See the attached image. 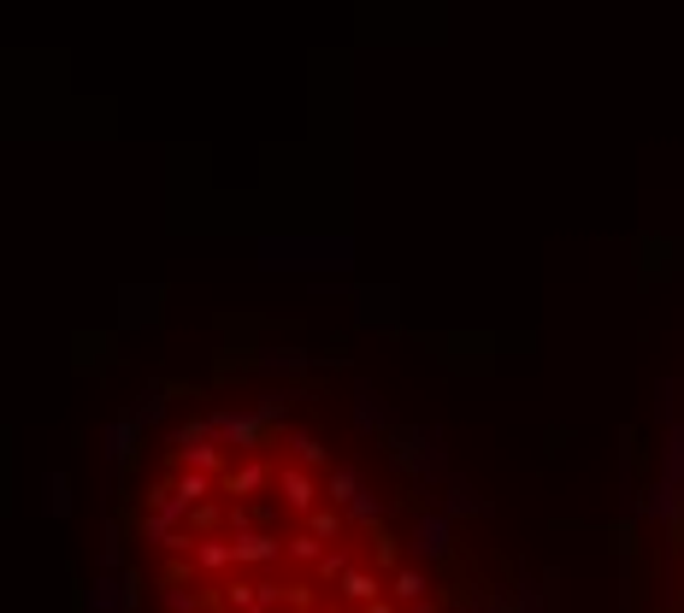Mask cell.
<instances>
[{
    "label": "cell",
    "instance_id": "9",
    "mask_svg": "<svg viewBox=\"0 0 684 613\" xmlns=\"http://www.w3.org/2000/svg\"><path fill=\"white\" fill-rule=\"evenodd\" d=\"M342 525H349V514H342L336 502H331V507H313V514H307V531L324 537V542H336V537H342Z\"/></svg>",
    "mask_w": 684,
    "mask_h": 613
},
{
    "label": "cell",
    "instance_id": "18",
    "mask_svg": "<svg viewBox=\"0 0 684 613\" xmlns=\"http://www.w3.org/2000/svg\"><path fill=\"white\" fill-rule=\"evenodd\" d=\"M414 613H437V602H431V595H425V602H414Z\"/></svg>",
    "mask_w": 684,
    "mask_h": 613
},
{
    "label": "cell",
    "instance_id": "15",
    "mask_svg": "<svg viewBox=\"0 0 684 613\" xmlns=\"http://www.w3.org/2000/svg\"><path fill=\"white\" fill-rule=\"evenodd\" d=\"M289 449H296V460H301V466H324V442L319 437H296V442H289Z\"/></svg>",
    "mask_w": 684,
    "mask_h": 613
},
{
    "label": "cell",
    "instance_id": "8",
    "mask_svg": "<svg viewBox=\"0 0 684 613\" xmlns=\"http://www.w3.org/2000/svg\"><path fill=\"white\" fill-rule=\"evenodd\" d=\"M425 590H431V584H425V572H414V567H402L396 578H389V602L414 607V602H425Z\"/></svg>",
    "mask_w": 684,
    "mask_h": 613
},
{
    "label": "cell",
    "instance_id": "2",
    "mask_svg": "<svg viewBox=\"0 0 684 613\" xmlns=\"http://www.w3.org/2000/svg\"><path fill=\"white\" fill-rule=\"evenodd\" d=\"M231 542H236V567H271V560H284V537L254 531V525H243Z\"/></svg>",
    "mask_w": 684,
    "mask_h": 613
},
{
    "label": "cell",
    "instance_id": "11",
    "mask_svg": "<svg viewBox=\"0 0 684 613\" xmlns=\"http://www.w3.org/2000/svg\"><path fill=\"white\" fill-rule=\"evenodd\" d=\"M218 602L243 613V607H254V602H260V584H254V578H225V584H218Z\"/></svg>",
    "mask_w": 684,
    "mask_h": 613
},
{
    "label": "cell",
    "instance_id": "5",
    "mask_svg": "<svg viewBox=\"0 0 684 613\" xmlns=\"http://www.w3.org/2000/svg\"><path fill=\"white\" fill-rule=\"evenodd\" d=\"M378 595H384V578H378V572H366V567H349V572H342V602L366 607V602H378Z\"/></svg>",
    "mask_w": 684,
    "mask_h": 613
},
{
    "label": "cell",
    "instance_id": "3",
    "mask_svg": "<svg viewBox=\"0 0 684 613\" xmlns=\"http://www.w3.org/2000/svg\"><path fill=\"white\" fill-rule=\"evenodd\" d=\"M278 502L296 507V514H313L319 507V484L307 466H278Z\"/></svg>",
    "mask_w": 684,
    "mask_h": 613
},
{
    "label": "cell",
    "instance_id": "1",
    "mask_svg": "<svg viewBox=\"0 0 684 613\" xmlns=\"http://www.w3.org/2000/svg\"><path fill=\"white\" fill-rule=\"evenodd\" d=\"M266 484H278V472H271L266 460H243V466H225V472H218V490H225L231 502H243V496H260Z\"/></svg>",
    "mask_w": 684,
    "mask_h": 613
},
{
    "label": "cell",
    "instance_id": "10",
    "mask_svg": "<svg viewBox=\"0 0 684 613\" xmlns=\"http://www.w3.org/2000/svg\"><path fill=\"white\" fill-rule=\"evenodd\" d=\"M284 555H289V560H301V567H319V560H324V537L296 531V537H284Z\"/></svg>",
    "mask_w": 684,
    "mask_h": 613
},
{
    "label": "cell",
    "instance_id": "12",
    "mask_svg": "<svg viewBox=\"0 0 684 613\" xmlns=\"http://www.w3.org/2000/svg\"><path fill=\"white\" fill-rule=\"evenodd\" d=\"M419 549L425 555H449V519H419Z\"/></svg>",
    "mask_w": 684,
    "mask_h": 613
},
{
    "label": "cell",
    "instance_id": "7",
    "mask_svg": "<svg viewBox=\"0 0 684 613\" xmlns=\"http://www.w3.org/2000/svg\"><path fill=\"white\" fill-rule=\"evenodd\" d=\"M178 454H183V466H195V472H225V454H218V442H207V437H190V442H178Z\"/></svg>",
    "mask_w": 684,
    "mask_h": 613
},
{
    "label": "cell",
    "instance_id": "17",
    "mask_svg": "<svg viewBox=\"0 0 684 613\" xmlns=\"http://www.w3.org/2000/svg\"><path fill=\"white\" fill-rule=\"evenodd\" d=\"M165 607H171V613H195L201 602H195V595H183V590H165Z\"/></svg>",
    "mask_w": 684,
    "mask_h": 613
},
{
    "label": "cell",
    "instance_id": "13",
    "mask_svg": "<svg viewBox=\"0 0 684 613\" xmlns=\"http://www.w3.org/2000/svg\"><path fill=\"white\" fill-rule=\"evenodd\" d=\"M324 496H331L336 507H349L354 496H361V478H354V472H331V484H324Z\"/></svg>",
    "mask_w": 684,
    "mask_h": 613
},
{
    "label": "cell",
    "instance_id": "6",
    "mask_svg": "<svg viewBox=\"0 0 684 613\" xmlns=\"http://www.w3.org/2000/svg\"><path fill=\"white\" fill-rule=\"evenodd\" d=\"M213 490H218V478H213V472H195V466H183V472H178V484H171V496H178V502H190V507H207V496H213Z\"/></svg>",
    "mask_w": 684,
    "mask_h": 613
},
{
    "label": "cell",
    "instance_id": "16",
    "mask_svg": "<svg viewBox=\"0 0 684 613\" xmlns=\"http://www.w3.org/2000/svg\"><path fill=\"white\" fill-rule=\"evenodd\" d=\"M349 519H354V525H378V502H372L366 490H361V496L349 502Z\"/></svg>",
    "mask_w": 684,
    "mask_h": 613
},
{
    "label": "cell",
    "instance_id": "14",
    "mask_svg": "<svg viewBox=\"0 0 684 613\" xmlns=\"http://www.w3.org/2000/svg\"><path fill=\"white\" fill-rule=\"evenodd\" d=\"M349 567H354V560L342 555V549H324V560H319L313 572H319V584H342V572H349Z\"/></svg>",
    "mask_w": 684,
    "mask_h": 613
},
{
    "label": "cell",
    "instance_id": "4",
    "mask_svg": "<svg viewBox=\"0 0 684 613\" xmlns=\"http://www.w3.org/2000/svg\"><path fill=\"white\" fill-rule=\"evenodd\" d=\"M195 567L201 572H236V542L231 537H195Z\"/></svg>",
    "mask_w": 684,
    "mask_h": 613
}]
</instances>
